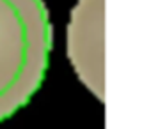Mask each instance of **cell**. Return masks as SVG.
Wrapping results in <instances>:
<instances>
[{
	"label": "cell",
	"instance_id": "obj_2",
	"mask_svg": "<svg viewBox=\"0 0 151 129\" xmlns=\"http://www.w3.org/2000/svg\"><path fill=\"white\" fill-rule=\"evenodd\" d=\"M103 0H80L69 23V58L84 83L103 97Z\"/></svg>",
	"mask_w": 151,
	"mask_h": 129
},
{
	"label": "cell",
	"instance_id": "obj_1",
	"mask_svg": "<svg viewBox=\"0 0 151 129\" xmlns=\"http://www.w3.org/2000/svg\"><path fill=\"white\" fill-rule=\"evenodd\" d=\"M52 51L43 0H0V122L41 89Z\"/></svg>",
	"mask_w": 151,
	"mask_h": 129
}]
</instances>
